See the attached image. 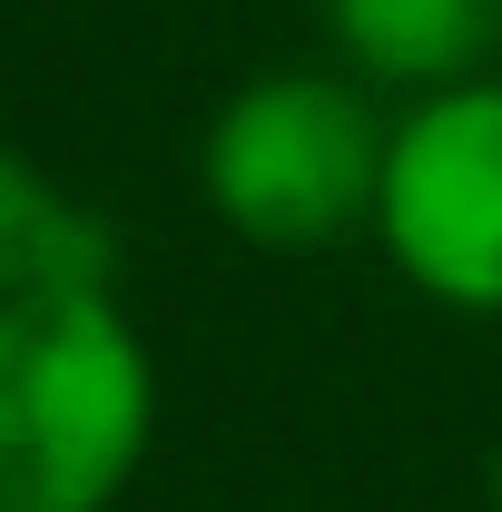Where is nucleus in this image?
Here are the masks:
<instances>
[{"mask_svg": "<svg viewBox=\"0 0 502 512\" xmlns=\"http://www.w3.org/2000/svg\"><path fill=\"white\" fill-rule=\"evenodd\" d=\"M50 286H119V237L89 197H69L30 148L0 138V306Z\"/></svg>", "mask_w": 502, "mask_h": 512, "instance_id": "5", "label": "nucleus"}, {"mask_svg": "<svg viewBox=\"0 0 502 512\" xmlns=\"http://www.w3.org/2000/svg\"><path fill=\"white\" fill-rule=\"evenodd\" d=\"M384 128L394 119L355 69H256L207 109L197 197L237 247L325 256L345 237H375Z\"/></svg>", "mask_w": 502, "mask_h": 512, "instance_id": "2", "label": "nucleus"}, {"mask_svg": "<svg viewBox=\"0 0 502 512\" xmlns=\"http://www.w3.org/2000/svg\"><path fill=\"white\" fill-rule=\"evenodd\" d=\"M158 444V355L119 286L0 306V512H119Z\"/></svg>", "mask_w": 502, "mask_h": 512, "instance_id": "1", "label": "nucleus"}, {"mask_svg": "<svg viewBox=\"0 0 502 512\" xmlns=\"http://www.w3.org/2000/svg\"><path fill=\"white\" fill-rule=\"evenodd\" d=\"M384 266L443 316H502V69L414 89L384 128Z\"/></svg>", "mask_w": 502, "mask_h": 512, "instance_id": "3", "label": "nucleus"}, {"mask_svg": "<svg viewBox=\"0 0 502 512\" xmlns=\"http://www.w3.org/2000/svg\"><path fill=\"white\" fill-rule=\"evenodd\" d=\"M365 89H443L502 50V0H315Z\"/></svg>", "mask_w": 502, "mask_h": 512, "instance_id": "4", "label": "nucleus"}, {"mask_svg": "<svg viewBox=\"0 0 502 512\" xmlns=\"http://www.w3.org/2000/svg\"><path fill=\"white\" fill-rule=\"evenodd\" d=\"M483 503L502 512V444H493V463H483Z\"/></svg>", "mask_w": 502, "mask_h": 512, "instance_id": "6", "label": "nucleus"}]
</instances>
